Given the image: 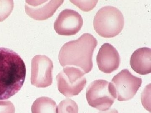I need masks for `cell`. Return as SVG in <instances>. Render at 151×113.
<instances>
[{
  "label": "cell",
  "mask_w": 151,
  "mask_h": 113,
  "mask_svg": "<svg viewBox=\"0 0 151 113\" xmlns=\"http://www.w3.org/2000/svg\"><path fill=\"white\" fill-rule=\"evenodd\" d=\"M26 68L20 55L10 49L0 47V100L7 99L21 89Z\"/></svg>",
  "instance_id": "1"
},
{
  "label": "cell",
  "mask_w": 151,
  "mask_h": 113,
  "mask_svg": "<svg viewBox=\"0 0 151 113\" xmlns=\"http://www.w3.org/2000/svg\"><path fill=\"white\" fill-rule=\"evenodd\" d=\"M97 44L96 39L87 33L76 40L66 42L59 51L60 65L63 67L74 66L85 74L89 73L93 67L92 55Z\"/></svg>",
  "instance_id": "2"
},
{
  "label": "cell",
  "mask_w": 151,
  "mask_h": 113,
  "mask_svg": "<svg viewBox=\"0 0 151 113\" xmlns=\"http://www.w3.org/2000/svg\"><path fill=\"white\" fill-rule=\"evenodd\" d=\"M93 25L96 32L104 38H112L119 34L124 26V15L113 6H105L94 16Z\"/></svg>",
  "instance_id": "3"
},
{
  "label": "cell",
  "mask_w": 151,
  "mask_h": 113,
  "mask_svg": "<svg viewBox=\"0 0 151 113\" xmlns=\"http://www.w3.org/2000/svg\"><path fill=\"white\" fill-rule=\"evenodd\" d=\"M142 82V78L132 75L128 69H123L110 83L111 93L118 101H128L134 97Z\"/></svg>",
  "instance_id": "4"
},
{
  "label": "cell",
  "mask_w": 151,
  "mask_h": 113,
  "mask_svg": "<svg viewBox=\"0 0 151 113\" xmlns=\"http://www.w3.org/2000/svg\"><path fill=\"white\" fill-rule=\"evenodd\" d=\"M85 74L77 67H64L56 77L58 91L66 97L77 96L86 86Z\"/></svg>",
  "instance_id": "5"
},
{
  "label": "cell",
  "mask_w": 151,
  "mask_h": 113,
  "mask_svg": "<svg viewBox=\"0 0 151 113\" xmlns=\"http://www.w3.org/2000/svg\"><path fill=\"white\" fill-rule=\"evenodd\" d=\"M86 98L89 106L98 110H108L115 102L111 93L110 83L98 79L92 82L86 90Z\"/></svg>",
  "instance_id": "6"
},
{
  "label": "cell",
  "mask_w": 151,
  "mask_h": 113,
  "mask_svg": "<svg viewBox=\"0 0 151 113\" xmlns=\"http://www.w3.org/2000/svg\"><path fill=\"white\" fill-rule=\"evenodd\" d=\"M53 62L45 55H37L32 60V85L37 88H46L52 83Z\"/></svg>",
  "instance_id": "7"
},
{
  "label": "cell",
  "mask_w": 151,
  "mask_h": 113,
  "mask_svg": "<svg viewBox=\"0 0 151 113\" xmlns=\"http://www.w3.org/2000/svg\"><path fill=\"white\" fill-rule=\"evenodd\" d=\"M83 20L78 12L66 9L62 11L54 24L57 33L60 35H75L81 30Z\"/></svg>",
  "instance_id": "8"
},
{
  "label": "cell",
  "mask_w": 151,
  "mask_h": 113,
  "mask_svg": "<svg viewBox=\"0 0 151 113\" xmlns=\"http://www.w3.org/2000/svg\"><path fill=\"white\" fill-rule=\"evenodd\" d=\"M63 1H26L25 11L32 18L36 20H45L51 17Z\"/></svg>",
  "instance_id": "9"
},
{
  "label": "cell",
  "mask_w": 151,
  "mask_h": 113,
  "mask_svg": "<svg viewBox=\"0 0 151 113\" xmlns=\"http://www.w3.org/2000/svg\"><path fill=\"white\" fill-rule=\"evenodd\" d=\"M97 62L100 71L109 74L119 68L121 59L117 49L110 44L106 43L99 49Z\"/></svg>",
  "instance_id": "10"
},
{
  "label": "cell",
  "mask_w": 151,
  "mask_h": 113,
  "mask_svg": "<svg viewBox=\"0 0 151 113\" xmlns=\"http://www.w3.org/2000/svg\"><path fill=\"white\" fill-rule=\"evenodd\" d=\"M130 65L135 72L142 75L151 73V49L148 47L138 49L131 56Z\"/></svg>",
  "instance_id": "11"
},
{
  "label": "cell",
  "mask_w": 151,
  "mask_h": 113,
  "mask_svg": "<svg viewBox=\"0 0 151 113\" xmlns=\"http://www.w3.org/2000/svg\"><path fill=\"white\" fill-rule=\"evenodd\" d=\"M56 103L51 98L41 97L34 102L32 107V113H57Z\"/></svg>",
  "instance_id": "12"
},
{
  "label": "cell",
  "mask_w": 151,
  "mask_h": 113,
  "mask_svg": "<svg viewBox=\"0 0 151 113\" xmlns=\"http://www.w3.org/2000/svg\"><path fill=\"white\" fill-rule=\"evenodd\" d=\"M78 105L70 99L63 100L56 109L57 113H78Z\"/></svg>",
  "instance_id": "13"
},
{
  "label": "cell",
  "mask_w": 151,
  "mask_h": 113,
  "mask_svg": "<svg viewBox=\"0 0 151 113\" xmlns=\"http://www.w3.org/2000/svg\"><path fill=\"white\" fill-rule=\"evenodd\" d=\"M13 8V1H0V21L4 20L9 16Z\"/></svg>",
  "instance_id": "14"
},
{
  "label": "cell",
  "mask_w": 151,
  "mask_h": 113,
  "mask_svg": "<svg viewBox=\"0 0 151 113\" xmlns=\"http://www.w3.org/2000/svg\"><path fill=\"white\" fill-rule=\"evenodd\" d=\"M70 1L84 11L92 10L98 2L97 1Z\"/></svg>",
  "instance_id": "15"
},
{
  "label": "cell",
  "mask_w": 151,
  "mask_h": 113,
  "mask_svg": "<svg viewBox=\"0 0 151 113\" xmlns=\"http://www.w3.org/2000/svg\"><path fill=\"white\" fill-rule=\"evenodd\" d=\"M142 104L147 110L150 112L151 84L146 86L142 94Z\"/></svg>",
  "instance_id": "16"
},
{
  "label": "cell",
  "mask_w": 151,
  "mask_h": 113,
  "mask_svg": "<svg viewBox=\"0 0 151 113\" xmlns=\"http://www.w3.org/2000/svg\"><path fill=\"white\" fill-rule=\"evenodd\" d=\"M15 109L9 101H0V113H15Z\"/></svg>",
  "instance_id": "17"
},
{
  "label": "cell",
  "mask_w": 151,
  "mask_h": 113,
  "mask_svg": "<svg viewBox=\"0 0 151 113\" xmlns=\"http://www.w3.org/2000/svg\"><path fill=\"white\" fill-rule=\"evenodd\" d=\"M98 113H119V112L116 109H112L107 111H102Z\"/></svg>",
  "instance_id": "18"
}]
</instances>
